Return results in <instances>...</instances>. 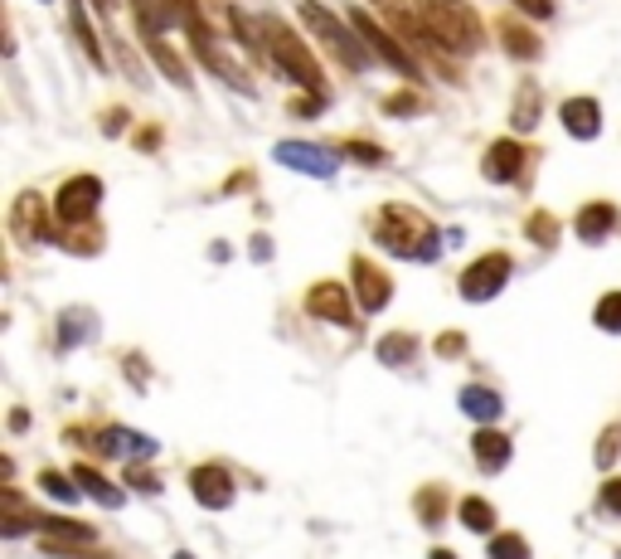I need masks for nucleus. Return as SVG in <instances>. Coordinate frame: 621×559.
Returning a JSON list of instances; mask_svg holds the SVG:
<instances>
[{
  "label": "nucleus",
  "mask_w": 621,
  "mask_h": 559,
  "mask_svg": "<svg viewBox=\"0 0 621 559\" xmlns=\"http://www.w3.org/2000/svg\"><path fill=\"white\" fill-rule=\"evenodd\" d=\"M525 233L534 249H553V243H559V219H553L549 209H534V215L525 219Z\"/></svg>",
  "instance_id": "obj_28"
},
{
  "label": "nucleus",
  "mask_w": 621,
  "mask_h": 559,
  "mask_svg": "<svg viewBox=\"0 0 621 559\" xmlns=\"http://www.w3.org/2000/svg\"><path fill=\"white\" fill-rule=\"evenodd\" d=\"M427 103H423V98H417V93H389V98H383V103H379V112H383V117H417V112H423Z\"/></svg>",
  "instance_id": "obj_33"
},
{
  "label": "nucleus",
  "mask_w": 621,
  "mask_h": 559,
  "mask_svg": "<svg viewBox=\"0 0 621 559\" xmlns=\"http://www.w3.org/2000/svg\"><path fill=\"white\" fill-rule=\"evenodd\" d=\"M73 35H78V44L88 49V59H93L97 69H107V64H103V49H97V39H93V25H88V15L78 10V0H73Z\"/></svg>",
  "instance_id": "obj_34"
},
{
  "label": "nucleus",
  "mask_w": 621,
  "mask_h": 559,
  "mask_svg": "<svg viewBox=\"0 0 621 559\" xmlns=\"http://www.w3.org/2000/svg\"><path fill=\"white\" fill-rule=\"evenodd\" d=\"M93 5H97V10H103V15H112V0H93Z\"/></svg>",
  "instance_id": "obj_45"
},
{
  "label": "nucleus",
  "mask_w": 621,
  "mask_h": 559,
  "mask_svg": "<svg viewBox=\"0 0 621 559\" xmlns=\"http://www.w3.org/2000/svg\"><path fill=\"white\" fill-rule=\"evenodd\" d=\"M491 559H529V540L519 531H495L491 545H485Z\"/></svg>",
  "instance_id": "obj_29"
},
{
  "label": "nucleus",
  "mask_w": 621,
  "mask_h": 559,
  "mask_svg": "<svg viewBox=\"0 0 621 559\" xmlns=\"http://www.w3.org/2000/svg\"><path fill=\"white\" fill-rule=\"evenodd\" d=\"M325 107V98L321 93H311V98H297V103H291V112H297V117H315V112Z\"/></svg>",
  "instance_id": "obj_40"
},
{
  "label": "nucleus",
  "mask_w": 621,
  "mask_h": 559,
  "mask_svg": "<svg viewBox=\"0 0 621 559\" xmlns=\"http://www.w3.org/2000/svg\"><path fill=\"white\" fill-rule=\"evenodd\" d=\"M277 161L291 166V171H301V175H315V181H331L335 166H341V151L315 147V141H281Z\"/></svg>",
  "instance_id": "obj_14"
},
{
  "label": "nucleus",
  "mask_w": 621,
  "mask_h": 559,
  "mask_svg": "<svg viewBox=\"0 0 621 559\" xmlns=\"http://www.w3.org/2000/svg\"><path fill=\"white\" fill-rule=\"evenodd\" d=\"M525 15H534V20H549L553 15V0H515Z\"/></svg>",
  "instance_id": "obj_41"
},
{
  "label": "nucleus",
  "mask_w": 621,
  "mask_h": 559,
  "mask_svg": "<svg viewBox=\"0 0 621 559\" xmlns=\"http://www.w3.org/2000/svg\"><path fill=\"white\" fill-rule=\"evenodd\" d=\"M457 404H461V413H467V419H476L481 429H491V423L505 413L501 395H495V389H485V385H461Z\"/></svg>",
  "instance_id": "obj_18"
},
{
  "label": "nucleus",
  "mask_w": 621,
  "mask_h": 559,
  "mask_svg": "<svg viewBox=\"0 0 621 559\" xmlns=\"http://www.w3.org/2000/svg\"><path fill=\"white\" fill-rule=\"evenodd\" d=\"M355 293L349 287H341V283H315L311 293H307V311L311 317H321V321H335V327H349L355 331V301H349Z\"/></svg>",
  "instance_id": "obj_15"
},
{
  "label": "nucleus",
  "mask_w": 621,
  "mask_h": 559,
  "mask_svg": "<svg viewBox=\"0 0 621 559\" xmlns=\"http://www.w3.org/2000/svg\"><path fill=\"white\" fill-rule=\"evenodd\" d=\"M461 351H467V335H461V331H442V341H437V355H442V361H457Z\"/></svg>",
  "instance_id": "obj_39"
},
{
  "label": "nucleus",
  "mask_w": 621,
  "mask_h": 559,
  "mask_svg": "<svg viewBox=\"0 0 621 559\" xmlns=\"http://www.w3.org/2000/svg\"><path fill=\"white\" fill-rule=\"evenodd\" d=\"M97 327V317H93V311H64V321H59V345H64V351H69V345H78V341H88V331H93Z\"/></svg>",
  "instance_id": "obj_30"
},
{
  "label": "nucleus",
  "mask_w": 621,
  "mask_h": 559,
  "mask_svg": "<svg viewBox=\"0 0 621 559\" xmlns=\"http://www.w3.org/2000/svg\"><path fill=\"white\" fill-rule=\"evenodd\" d=\"M341 151H345V156H355V161H365V166H379V161H383V151H379V147H369L365 137H349Z\"/></svg>",
  "instance_id": "obj_37"
},
{
  "label": "nucleus",
  "mask_w": 621,
  "mask_h": 559,
  "mask_svg": "<svg viewBox=\"0 0 621 559\" xmlns=\"http://www.w3.org/2000/svg\"><path fill=\"white\" fill-rule=\"evenodd\" d=\"M471 453H476L481 472H505V463H510V438L495 429H481L476 438H471Z\"/></svg>",
  "instance_id": "obj_19"
},
{
  "label": "nucleus",
  "mask_w": 621,
  "mask_h": 559,
  "mask_svg": "<svg viewBox=\"0 0 621 559\" xmlns=\"http://www.w3.org/2000/svg\"><path fill=\"white\" fill-rule=\"evenodd\" d=\"M39 487H44V491H49V497H54V501H64V506H73V501H78V497H83V487H78V482H73V477H64V472H54V467H44V472H39Z\"/></svg>",
  "instance_id": "obj_31"
},
{
  "label": "nucleus",
  "mask_w": 621,
  "mask_h": 559,
  "mask_svg": "<svg viewBox=\"0 0 621 559\" xmlns=\"http://www.w3.org/2000/svg\"><path fill=\"white\" fill-rule=\"evenodd\" d=\"M495 25H501V44L515 54V59H539V49H544V44H539V35L529 25H519L515 15H501Z\"/></svg>",
  "instance_id": "obj_21"
},
{
  "label": "nucleus",
  "mask_w": 621,
  "mask_h": 559,
  "mask_svg": "<svg viewBox=\"0 0 621 559\" xmlns=\"http://www.w3.org/2000/svg\"><path fill=\"white\" fill-rule=\"evenodd\" d=\"M621 224V209L612 205V199H593V205L578 209V219H573V229H578L583 243H607L617 233Z\"/></svg>",
  "instance_id": "obj_16"
},
{
  "label": "nucleus",
  "mask_w": 621,
  "mask_h": 559,
  "mask_svg": "<svg viewBox=\"0 0 621 559\" xmlns=\"http://www.w3.org/2000/svg\"><path fill=\"white\" fill-rule=\"evenodd\" d=\"M257 30H263V44H267V54H273V64L287 78H297L301 88H311V93H325V73H321V59L301 44V35L287 25L281 15H263L257 20Z\"/></svg>",
  "instance_id": "obj_3"
},
{
  "label": "nucleus",
  "mask_w": 621,
  "mask_h": 559,
  "mask_svg": "<svg viewBox=\"0 0 621 559\" xmlns=\"http://www.w3.org/2000/svg\"><path fill=\"white\" fill-rule=\"evenodd\" d=\"M248 181H253V175L239 171V175H229V185H223V190H229V195H233V190H248Z\"/></svg>",
  "instance_id": "obj_44"
},
{
  "label": "nucleus",
  "mask_w": 621,
  "mask_h": 559,
  "mask_svg": "<svg viewBox=\"0 0 621 559\" xmlns=\"http://www.w3.org/2000/svg\"><path fill=\"white\" fill-rule=\"evenodd\" d=\"M349 283H355V297H359V311H383L393 301V277L383 273L375 259H349Z\"/></svg>",
  "instance_id": "obj_11"
},
{
  "label": "nucleus",
  "mask_w": 621,
  "mask_h": 559,
  "mask_svg": "<svg viewBox=\"0 0 621 559\" xmlns=\"http://www.w3.org/2000/svg\"><path fill=\"white\" fill-rule=\"evenodd\" d=\"M534 122H539V83L525 78V83L515 88V132H529Z\"/></svg>",
  "instance_id": "obj_27"
},
{
  "label": "nucleus",
  "mask_w": 621,
  "mask_h": 559,
  "mask_svg": "<svg viewBox=\"0 0 621 559\" xmlns=\"http://www.w3.org/2000/svg\"><path fill=\"white\" fill-rule=\"evenodd\" d=\"M427 559H457V555H451V550H433V555H427Z\"/></svg>",
  "instance_id": "obj_46"
},
{
  "label": "nucleus",
  "mask_w": 621,
  "mask_h": 559,
  "mask_svg": "<svg viewBox=\"0 0 621 559\" xmlns=\"http://www.w3.org/2000/svg\"><path fill=\"white\" fill-rule=\"evenodd\" d=\"M510 273H515L510 253L491 249V253H481L476 263H467V273L457 277V293H461V301H491V297H501V287L510 283Z\"/></svg>",
  "instance_id": "obj_8"
},
{
  "label": "nucleus",
  "mask_w": 621,
  "mask_h": 559,
  "mask_svg": "<svg viewBox=\"0 0 621 559\" xmlns=\"http://www.w3.org/2000/svg\"><path fill=\"white\" fill-rule=\"evenodd\" d=\"M122 127H127V112H122V107L103 112V132H122Z\"/></svg>",
  "instance_id": "obj_43"
},
{
  "label": "nucleus",
  "mask_w": 621,
  "mask_h": 559,
  "mask_svg": "<svg viewBox=\"0 0 621 559\" xmlns=\"http://www.w3.org/2000/svg\"><path fill=\"white\" fill-rule=\"evenodd\" d=\"M559 117H563V127H568V137H578V141H593L597 132H602V107H597V98H568Z\"/></svg>",
  "instance_id": "obj_17"
},
{
  "label": "nucleus",
  "mask_w": 621,
  "mask_h": 559,
  "mask_svg": "<svg viewBox=\"0 0 621 559\" xmlns=\"http://www.w3.org/2000/svg\"><path fill=\"white\" fill-rule=\"evenodd\" d=\"M369 5L379 10V20L389 25V35L403 44V49L413 54V59H427L437 73L447 78V83H457L461 69L451 64V49H442L433 35H427V25H423V15L413 10V0H369Z\"/></svg>",
  "instance_id": "obj_2"
},
{
  "label": "nucleus",
  "mask_w": 621,
  "mask_h": 559,
  "mask_svg": "<svg viewBox=\"0 0 621 559\" xmlns=\"http://www.w3.org/2000/svg\"><path fill=\"white\" fill-rule=\"evenodd\" d=\"M457 516H461V525H467V531L495 535V506H491V501H481V497H461Z\"/></svg>",
  "instance_id": "obj_26"
},
{
  "label": "nucleus",
  "mask_w": 621,
  "mask_h": 559,
  "mask_svg": "<svg viewBox=\"0 0 621 559\" xmlns=\"http://www.w3.org/2000/svg\"><path fill=\"white\" fill-rule=\"evenodd\" d=\"M59 243L78 259H93V253H103V224L88 219V224H59Z\"/></svg>",
  "instance_id": "obj_20"
},
{
  "label": "nucleus",
  "mask_w": 621,
  "mask_h": 559,
  "mask_svg": "<svg viewBox=\"0 0 621 559\" xmlns=\"http://www.w3.org/2000/svg\"><path fill=\"white\" fill-rule=\"evenodd\" d=\"M97 205H103V181L97 175H73V181H64L59 190V224H88L97 219Z\"/></svg>",
  "instance_id": "obj_10"
},
{
  "label": "nucleus",
  "mask_w": 621,
  "mask_h": 559,
  "mask_svg": "<svg viewBox=\"0 0 621 559\" xmlns=\"http://www.w3.org/2000/svg\"><path fill=\"white\" fill-rule=\"evenodd\" d=\"M379 249H389L393 259H409V263H433L437 249H442V233L437 224L413 205H383L375 209V224H369Z\"/></svg>",
  "instance_id": "obj_1"
},
{
  "label": "nucleus",
  "mask_w": 621,
  "mask_h": 559,
  "mask_svg": "<svg viewBox=\"0 0 621 559\" xmlns=\"http://www.w3.org/2000/svg\"><path fill=\"white\" fill-rule=\"evenodd\" d=\"M131 10H137V25H141V35H165V30L175 25V10H171V0H131Z\"/></svg>",
  "instance_id": "obj_24"
},
{
  "label": "nucleus",
  "mask_w": 621,
  "mask_h": 559,
  "mask_svg": "<svg viewBox=\"0 0 621 559\" xmlns=\"http://www.w3.org/2000/svg\"><path fill=\"white\" fill-rule=\"evenodd\" d=\"M413 516L427 525V531H437V525L447 521V487H417V497H413Z\"/></svg>",
  "instance_id": "obj_22"
},
{
  "label": "nucleus",
  "mask_w": 621,
  "mask_h": 559,
  "mask_svg": "<svg viewBox=\"0 0 621 559\" xmlns=\"http://www.w3.org/2000/svg\"><path fill=\"white\" fill-rule=\"evenodd\" d=\"M301 20L311 25V35L325 44V49L335 54V59L345 64V69H369V49H365V39L355 35V30L345 25L341 15H335L331 5H321V0H301Z\"/></svg>",
  "instance_id": "obj_5"
},
{
  "label": "nucleus",
  "mask_w": 621,
  "mask_h": 559,
  "mask_svg": "<svg viewBox=\"0 0 621 559\" xmlns=\"http://www.w3.org/2000/svg\"><path fill=\"white\" fill-rule=\"evenodd\" d=\"M175 559H195V555H175Z\"/></svg>",
  "instance_id": "obj_47"
},
{
  "label": "nucleus",
  "mask_w": 621,
  "mask_h": 559,
  "mask_svg": "<svg viewBox=\"0 0 621 559\" xmlns=\"http://www.w3.org/2000/svg\"><path fill=\"white\" fill-rule=\"evenodd\" d=\"M73 482L83 487V497H93V501H103V506H122V491L107 482L97 467H88V463H78L73 467Z\"/></svg>",
  "instance_id": "obj_25"
},
{
  "label": "nucleus",
  "mask_w": 621,
  "mask_h": 559,
  "mask_svg": "<svg viewBox=\"0 0 621 559\" xmlns=\"http://www.w3.org/2000/svg\"><path fill=\"white\" fill-rule=\"evenodd\" d=\"M349 25H355V35H359V39H365V44H369V49H375V54H379V59H383V64H389V69H393V73H403V78H423V64H417V59H413V54H409V49H403V44H399V39H393V35H389V30H383V25H379V20H375V15H369V10H365V5H349Z\"/></svg>",
  "instance_id": "obj_6"
},
{
  "label": "nucleus",
  "mask_w": 621,
  "mask_h": 559,
  "mask_svg": "<svg viewBox=\"0 0 621 559\" xmlns=\"http://www.w3.org/2000/svg\"><path fill=\"white\" fill-rule=\"evenodd\" d=\"M597 506H602V516L621 521V477H607L602 491H597Z\"/></svg>",
  "instance_id": "obj_36"
},
{
  "label": "nucleus",
  "mask_w": 621,
  "mask_h": 559,
  "mask_svg": "<svg viewBox=\"0 0 621 559\" xmlns=\"http://www.w3.org/2000/svg\"><path fill=\"white\" fill-rule=\"evenodd\" d=\"M137 147H141V151H156V147H161V127H141V132H137Z\"/></svg>",
  "instance_id": "obj_42"
},
{
  "label": "nucleus",
  "mask_w": 621,
  "mask_h": 559,
  "mask_svg": "<svg viewBox=\"0 0 621 559\" xmlns=\"http://www.w3.org/2000/svg\"><path fill=\"white\" fill-rule=\"evenodd\" d=\"M593 321H597V331H621V293H602V297H597Z\"/></svg>",
  "instance_id": "obj_32"
},
{
  "label": "nucleus",
  "mask_w": 621,
  "mask_h": 559,
  "mask_svg": "<svg viewBox=\"0 0 621 559\" xmlns=\"http://www.w3.org/2000/svg\"><path fill=\"white\" fill-rule=\"evenodd\" d=\"M122 477H127V487H137V491H161V477L146 472L141 463H127V472H122Z\"/></svg>",
  "instance_id": "obj_38"
},
{
  "label": "nucleus",
  "mask_w": 621,
  "mask_h": 559,
  "mask_svg": "<svg viewBox=\"0 0 621 559\" xmlns=\"http://www.w3.org/2000/svg\"><path fill=\"white\" fill-rule=\"evenodd\" d=\"M375 355H379L383 365H413V361H417V335H413V331H389V335H379Z\"/></svg>",
  "instance_id": "obj_23"
},
{
  "label": "nucleus",
  "mask_w": 621,
  "mask_h": 559,
  "mask_svg": "<svg viewBox=\"0 0 621 559\" xmlns=\"http://www.w3.org/2000/svg\"><path fill=\"white\" fill-rule=\"evenodd\" d=\"M525 161H529L525 141L501 137V141H491V151L481 156V175L485 181H495V185H525Z\"/></svg>",
  "instance_id": "obj_12"
},
{
  "label": "nucleus",
  "mask_w": 621,
  "mask_h": 559,
  "mask_svg": "<svg viewBox=\"0 0 621 559\" xmlns=\"http://www.w3.org/2000/svg\"><path fill=\"white\" fill-rule=\"evenodd\" d=\"M64 438H69V443H88L93 453H103V457H131V463H141V457H156V453H161V447H156L151 438H141V433H131V429H97V433L64 429Z\"/></svg>",
  "instance_id": "obj_9"
},
{
  "label": "nucleus",
  "mask_w": 621,
  "mask_h": 559,
  "mask_svg": "<svg viewBox=\"0 0 621 559\" xmlns=\"http://www.w3.org/2000/svg\"><path fill=\"white\" fill-rule=\"evenodd\" d=\"M413 10L423 15L427 35L442 44V49H451V54H476L481 49L485 30L461 0H413Z\"/></svg>",
  "instance_id": "obj_4"
},
{
  "label": "nucleus",
  "mask_w": 621,
  "mask_h": 559,
  "mask_svg": "<svg viewBox=\"0 0 621 559\" xmlns=\"http://www.w3.org/2000/svg\"><path fill=\"white\" fill-rule=\"evenodd\" d=\"M10 233H15L25 249H39V243H59V224L49 219V199H44L39 190H25V195H15V205H10Z\"/></svg>",
  "instance_id": "obj_7"
},
{
  "label": "nucleus",
  "mask_w": 621,
  "mask_h": 559,
  "mask_svg": "<svg viewBox=\"0 0 621 559\" xmlns=\"http://www.w3.org/2000/svg\"><path fill=\"white\" fill-rule=\"evenodd\" d=\"M189 491H195V501L205 511H223V506H233V472L223 463H199V467H189Z\"/></svg>",
  "instance_id": "obj_13"
},
{
  "label": "nucleus",
  "mask_w": 621,
  "mask_h": 559,
  "mask_svg": "<svg viewBox=\"0 0 621 559\" xmlns=\"http://www.w3.org/2000/svg\"><path fill=\"white\" fill-rule=\"evenodd\" d=\"M597 467H612L621 457V423H612V429H602V438H597Z\"/></svg>",
  "instance_id": "obj_35"
}]
</instances>
